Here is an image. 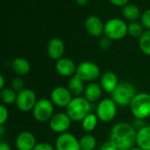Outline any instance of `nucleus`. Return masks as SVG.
<instances>
[{
  "mask_svg": "<svg viewBox=\"0 0 150 150\" xmlns=\"http://www.w3.org/2000/svg\"><path fill=\"white\" fill-rule=\"evenodd\" d=\"M137 130L126 122H120L113 125L110 133V140L117 146V150H131L135 146Z\"/></svg>",
  "mask_w": 150,
  "mask_h": 150,
  "instance_id": "obj_1",
  "label": "nucleus"
},
{
  "mask_svg": "<svg viewBox=\"0 0 150 150\" xmlns=\"http://www.w3.org/2000/svg\"><path fill=\"white\" fill-rule=\"evenodd\" d=\"M91 103L84 96H77L71 99L65 108V112L71 121L79 122L91 113Z\"/></svg>",
  "mask_w": 150,
  "mask_h": 150,
  "instance_id": "obj_2",
  "label": "nucleus"
},
{
  "mask_svg": "<svg viewBox=\"0 0 150 150\" xmlns=\"http://www.w3.org/2000/svg\"><path fill=\"white\" fill-rule=\"evenodd\" d=\"M136 95L137 90L132 83L129 81H122L118 83L116 89L110 94V98L117 106L127 107L130 106Z\"/></svg>",
  "mask_w": 150,
  "mask_h": 150,
  "instance_id": "obj_3",
  "label": "nucleus"
},
{
  "mask_svg": "<svg viewBox=\"0 0 150 150\" xmlns=\"http://www.w3.org/2000/svg\"><path fill=\"white\" fill-rule=\"evenodd\" d=\"M129 107L134 118L145 120L150 117V95L145 92L137 93Z\"/></svg>",
  "mask_w": 150,
  "mask_h": 150,
  "instance_id": "obj_4",
  "label": "nucleus"
},
{
  "mask_svg": "<svg viewBox=\"0 0 150 150\" xmlns=\"http://www.w3.org/2000/svg\"><path fill=\"white\" fill-rule=\"evenodd\" d=\"M128 25L119 18H111L104 23L103 35L111 41H118L126 36Z\"/></svg>",
  "mask_w": 150,
  "mask_h": 150,
  "instance_id": "obj_5",
  "label": "nucleus"
},
{
  "mask_svg": "<svg viewBox=\"0 0 150 150\" xmlns=\"http://www.w3.org/2000/svg\"><path fill=\"white\" fill-rule=\"evenodd\" d=\"M76 75L84 82H94L101 75L100 67L94 62L83 61L77 66Z\"/></svg>",
  "mask_w": 150,
  "mask_h": 150,
  "instance_id": "obj_6",
  "label": "nucleus"
},
{
  "mask_svg": "<svg viewBox=\"0 0 150 150\" xmlns=\"http://www.w3.org/2000/svg\"><path fill=\"white\" fill-rule=\"evenodd\" d=\"M32 112L36 121L41 123L50 121L54 115V104L47 98L39 99L35 103Z\"/></svg>",
  "mask_w": 150,
  "mask_h": 150,
  "instance_id": "obj_7",
  "label": "nucleus"
},
{
  "mask_svg": "<svg viewBox=\"0 0 150 150\" xmlns=\"http://www.w3.org/2000/svg\"><path fill=\"white\" fill-rule=\"evenodd\" d=\"M117 105L111 98H105L99 102L96 107V116L98 119L103 123L112 121L117 115Z\"/></svg>",
  "mask_w": 150,
  "mask_h": 150,
  "instance_id": "obj_8",
  "label": "nucleus"
},
{
  "mask_svg": "<svg viewBox=\"0 0 150 150\" xmlns=\"http://www.w3.org/2000/svg\"><path fill=\"white\" fill-rule=\"evenodd\" d=\"M37 101V96L35 91L29 88H24L23 90L18 92L15 104L20 110L28 112L33 110Z\"/></svg>",
  "mask_w": 150,
  "mask_h": 150,
  "instance_id": "obj_9",
  "label": "nucleus"
},
{
  "mask_svg": "<svg viewBox=\"0 0 150 150\" xmlns=\"http://www.w3.org/2000/svg\"><path fill=\"white\" fill-rule=\"evenodd\" d=\"M71 124V119L66 114V112H58L52 116L49 121L50 128L52 132L62 134L67 132Z\"/></svg>",
  "mask_w": 150,
  "mask_h": 150,
  "instance_id": "obj_10",
  "label": "nucleus"
},
{
  "mask_svg": "<svg viewBox=\"0 0 150 150\" xmlns=\"http://www.w3.org/2000/svg\"><path fill=\"white\" fill-rule=\"evenodd\" d=\"M56 150H81L79 139L71 132L59 134L56 139Z\"/></svg>",
  "mask_w": 150,
  "mask_h": 150,
  "instance_id": "obj_11",
  "label": "nucleus"
},
{
  "mask_svg": "<svg viewBox=\"0 0 150 150\" xmlns=\"http://www.w3.org/2000/svg\"><path fill=\"white\" fill-rule=\"evenodd\" d=\"M72 95L67 88L58 86L50 93V101L52 103L60 108H66L72 99Z\"/></svg>",
  "mask_w": 150,
  "mask_h": 150,
  "instance_id": "obj_12",
  "label": "nucleus"
},
{
  "mask_svg": "<svg viewBox=\"0 0 150 150\" xmlns=\"http://www.w3.org/2000/svg\"><path fill=\"white\" fill-rule=\"evenodd\" d=\"M86 31L94 37H100L104 32V23L96 15L88 16L84 23Z\"/></svg>",
  "mask_w": 150,
  "mask_h": 150,
  "instance_id": "obj_13",
  "label": "nucleus"
},
{
  "mask_svg": "<svg viewBox=\"0 0 150 150\" xmlns=\"http://www.w3.org/2000/svg\"><path fill=\"white\" fill-rule=\"evenodd\" d=\"M65 51V45L62 39L54 37L50 39L47 45V53L49 57L53 60H59L64 57V54Z\"/></svg>",
  "mask_w": 150,
  "mask_h": 150,
  "instance_id": "obj_14",
  "label": "nucleus"
},
{
  "mask_svg": "<svg viewBox=\"0 0 150 150\" xmlns=\"http://www.w3.org/2000/svg\"><path fill=\"white\" fill-rule=\"evenodd\" d=\"M56 71L63 77L71 78L76 74L77 66L71 59L68 57H62L56 63Z\"/></svg>",
  "mask_w": 150,
  "mask_h": 150,
  "instance_id": "obj_15",
  "label": "nucleus"
},
{
  "mask_svg": "<svg viewBox=\"0 0 150 150\" xmlns=\"http://www.w3.org/2000/svg\"><path fill=\"white\" fill-rule=\"evenodd\" d=\"M36 144L35 135L28 131L21 132L15 140V146L18 150H33Z\"/></svg>",
  "mask_w": 150,
  "mask_h": 150,
  "instance_id": "obj_16",
  "label": "nucleus"
},
{
  "mask_svg": "<svg viewBox=\"0 0 150 150\" xmlns=\"http://www.w3.org/2000/svg\"><path fill=\"white\" fill-rule=\"evenodd\" d=\"M118 78L117 74L111 71H105L101 75L100 85L103 91L111 94L118 85Z\"/></svg>",
  "mask_w": 150,
  "mask_h": 150,
  "instance_id": "obj_17",
  "label": "nucleus"
},
{
  "mask_svg": "<svg viewBox=\"0 0 150 150\" xmlns=\"http://www.w3.org/2000/svg\"><path fill=\"white\" fill-rule=\"evenodd\" d=\"M103 90L100 84L96 82H91L86 87L83 96L90 103H92L100 100L103 95Z\"/></svg>",
  "mask_w": 150,
  "mask_h": 150,
  "instance_id": "obj_18",
  "label": "nucleus"
},
{
  "mask_svg": "<svg viewBox=\"0 0 150 150\" xmlns=\"http://www.w3.org/2000/svg\"><path fill=\"white\" fill-rule=\"evenodd\" d=\"M136 145L142 150H150V125H145L137 131Z\"/></svg>",
  "mask_w": 150,
  "mask_h": 150,
  "instance_id": "obj_19",
  "label": "nucleus"
},
{
  "mask_svg": "<svg viewBox=\"0 0 150 150\" xmlns=\"http://www.w3.org/2000/svg\"><path fill=\"white\" fill-rule=\"evenodd\" d=\"M84 81L79 77L76 74L73 75L72 77L70 78L68 81V87L67 88L72 95V96L77 97V96H81V95L84 94L85 91V85Z\"/></svg>",
  "mask_w": 150,
  "mask_h": 150,
  "instance_id": "obj_20",
  "label": "nucleus"
},
{
  "mask_svg": "<svg viewBox=\"0 0 150 150\" xmlns=\"http://www.w3.org/2000/svg\"><path fill=\"white\" fill-rule=\"evenodd\" d=\"M12 68L19 76H24L30 71L31 64L24 57H16L12 63Z\"/></svg>",
  "mask_w": 150,
  "mask_h": 150,
  "instance_id": "obj_21",
  "label": "nucleus"
},
{
  "mask_svg": "<svg viewBox=\"0 0 150 150\" xmlns=\"http://www.w3.org/2000/svg\"><path fill=\"white\" fill-rule=\"evenodd\" d=\"M122 13H123L124 18L129 21L130 22L138 21V20L140 18V15H141L139 8L133 4H128L125 6L123 7Z\"/></svg>",
  "mask_w": 150,
  "mask_h": 150,
  "instance_id": "obj_22",
  "label": "nucleus"
},
{
  "mask_svg": "<svg viewBox=\"0 0 150 150\" xmlns=\"http://www.w3.org/2000/svg\"><path fill=\"white\" fill-rule=\"evenodd\" d=\"M98 120L99 119H98L96 114L90 113L81 121V127L86 132L89 133L96 128Z\"/></svg>",
  "mask_w": 150,
  "mask_h": 150,
  "instance_id": "obj_23",
  "label": "nucleus"
},
{
  "mask_svg": "<svg viewBox=\"0 0 150 150\" xmlns=\"http://www.w3.org/2000/svg\"><path fill=\"white\" fill-rule=\"evenodd\" d=\"M79 142L81 150H94L97 146V140L96 137L89 133L83 135L79 139Z\"/></svg>",
  "mask_w": 150,
  "mask_h": 150,
  "instance_id": "obj_24",
  "label": "nucleus"
},
{
  "mask_svg": "<svg viewBox=\"0 0 150 150\" xmlns=\"http://www.w3.org/2000/svg\"><path fill=\"white\" fill-rule=\"evenodd\" d=\"M139 47L143 54L150 56V30L144 31L139 38Z\"/></svg>",
  "mask_w": 150,
  "mask_h": 150,
  "instance_id": "obj_25",
  "label": "nucleus"
},
{
  "mask_svg": "<svg viewBox=\"0 0 150 150\" xmlns=\"http://www.w3.org/2000/svg\"><path fill=\"white\" fill-rule=\"evenodd\" d=\"M17 94L12 88H5L0 91V98L5 104H13L16 103Z\"/></svg>",
  "mask_w": 150,
  "mask_h": 150,
  "instance_id": "obj_26",
  "label": "nucleus"
},
{
  "mask_svg": "<svg viewBox=\"0 0 150 150\" xmlns=\"http://www.w3.org/2000/svg\"><path fill=\"white\" fill-rule=\"evenodd\" d=\"M144 32V28L139 21H132L128 24L127 33L133 38H139Z\"/></svg>",
  "mask_w": 150,
  "mask_h": 150,
  "instance_id": "obj_27",
  "label": "nucleus"
},
{
  "mask_svg": "<svg viewBox=\"0 0 150 150\" xmlns=\"http://www.w3.org/2000/svg\"><path fill=\"white\" fill-rule=\"evenodd\" d=\"M139 22L141 23L142 27L146 29V30H150V8L145 10L139 18Z\"/></svg>",
  "mask_w": 150,
  "mask_h": 150,
  "instance_id": "obj_28",
  "label": "nucleus"
},
{
  "mask_svg": "<svg viewBox=\"0 0 150 150\" xmlns=\"http://www.w3.org/2000/svg\"><path fill=\"white\" fill-rule=\"evenodd\" d=\"M24 86H25V82L21 77H16L12 81V88L17 93L23 90L25 88Z\"/></svg>",
  "mask_w": 150,
  "mask_h": 150,
  "instance_id": "obj_29",
  "label": "nucleus"
},
{
  "mask_svg": "<svg viewBox=\"0 0 150 150\" xmlns=\"http://www.w3.org/2000/svg\"><path fill=\"white\" fill-rule=\"evenodd\" d=\"M8 110L4 104H0V125H4V124L8 119Z\"/></svg>",
  "mask_w": 150,
  "mask_h": 150,
  "instance_id": "obj_30",
  "label": "nucleus"
},
{
  "mask_svg": "<svg viewBox=\"0 0 150 150\" xmlns=\"http://www.w3.org/2000/svg\"><path fill=\"white\" fill-rule=\"evenodd\" d=\"M33 150H56L55 147L48 142H39Z\"/></svg>",
  "mask_w": 150,
  "mask_h": 150,
  "instance_id": "obj_31",
  "label": "nucleus"
},
{
  "mask_svg": "<svg viewBox=\"0 0 150 150\" xmlns=\"http://www.w3.org/2000/svg\"><path fill=\"white\" fill-rule=\"evenodd\" d=\"M98 44H99V47L102 50H109L110 48V46H111V40H110L109 38H107L106 36H104V37H103V38L100 39Z\"/></svg>",
  "mask_w": 150,
  "mask_h": 150,
  "instance_id": "obj_32",
  "label": "nucleus"
},
{
  "mask_svg": "<svg viewBox=\"0 0 150 150\" xmlns=\"http://www.w3.org/2000/svg\"><path fill=\"white\" fill-rule=\"evenodd\" d=\"M100 150H117V146H115V144L110 141V139L103 142L102 145H101V147H100Z\"/></svg>",
  "mask_w": 150,
  "mask_h": 150,
  "instance_id": "obj_33",
  "label": "nucleus"
},
{
  "mask_svg": "<svg viewBox=\"0 0 150 150\" xmlns=\"http://www.w3.org/2000/svg\"><path fill=\"white\" fill-rule=\"evenodd\" d=\"M109 1L115 6L117 7H124L125 6L129 4L130 0H109Z\"/></svg>",
  "mask_w": 150,
  "mask_h": 150,
  "instance_id": "obj_34",
  "label": "nucleus"
},
{
  "mask_svg": "<svg viewBox=\"0 0 150 150\" xmlns=\"http://www.w3.org/2000/svg\"><path fill=\"white\" fill-rule=\"evenodd\" d=\"M0 150H12L10 145L4 140L0 141Z\"/></svg>",
  "mask_w": 150,
  "mask_h": 150,
  "instance_id": "obj_35",
  "label": "nucleus"
},
{
  "mask_svg": "<svg viewBox=\"0 0 150 150\" xmlns=\"http://www.w3.org/2000/svg\"><path fill=\"white\" fill-rule=\"evenodd\" d=\"M75 2L80 6H86L88 4L89 0H75Z\"/></svg>",
  "mask_w": 150,
  "mask_h": 150,
  "instance_id": "obj_36",
  "label": "nucleus"
},
{
  "mask_svg": "<svg viewBox=\"0 0 150 150\" xmlns=\"http://www.w3.org/2000/svg\"><path fill=\"white\" fill-rule=\"evenodd\" d=\"M5 84H6V80L3 75L0 73V91L5 88Z\"/></svg>",
  "mask_w": 150,
  "mask_h": 150,
  "instance_id": "obj_37",
  "label": "nucleus"
},
{
  "mask_svg": "<svg viewBox=\"0 0 150 150\" xmlns=\"http://www.w3.org/2000/svg\"><path fill=\"white\" fill-rule=\"evenodd\" d=\"M6 132V130L4 128V125H0V138H1Z\"/></svg>",
  "mask_w": 150,
  "mask_h": 150,
  "instance_id": "obj_38",
  "label": "nucleus"
},
{
  "mask_svg": "<svg viewBox=\"0 0 150 150\" xmlns=\"http://www.w3.org/2000/svg\"><path fill=\"white\" fill-rule=\"evenodd\" d=\"M131 150H142V149H141V148H139V147H138V146H136L132 147V148Z\"/></svg>",
  "mask_w": 150,
  "mask_h": 150,
  "instance_id": "obj_39",
  "label": "nucleus"
}]
</instances>
